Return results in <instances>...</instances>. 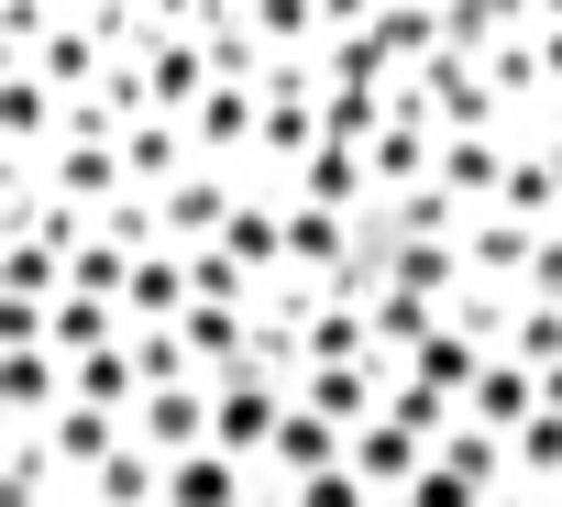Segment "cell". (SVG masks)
I'll return each mask as SVG.
<instances>
[{
    "mask_svg": "<svg viewBox=\"0 0 562 507\" xmlns=\"http://www.w3.org/2000/svg\"><path fill=\"white\" fill-rule=\"evenodd\" d=\"M166 507H254V463L188 452V463H166Z\"/></svg>",
    "mask_w": 562,
    "mask_h": 507,
    "instance_id": "15",
    "label": "cell"
},
{
    "mask_svg": "<svg viewBox=\"0 0 562 507\" xmlns=\"http://www.w3.org/2000/svg\"><path fill=\"white\" fill-rule=\"evenodd\" d=\"M288 386L276 375H221L210 386V452H232V463H254L265 474V452H276V430H288Z\"/></svg>",
    "mask_w": 562,
    "mask_h": 507,
    "instance_id": "1",
    "label": "cell"
},
{
    "mask_svg": "<svg viewBox=\"0 0 562 507\" xmlns=\"http://www.w3.org/2000/svg\"><path fill=\"white\" fill-rule=\"evenodd\" d=\"M0 144H12V177H45V155L67 144V100L45 89V78H0Z\"/></svg>",
    "mask_w": 562,
    "mask_h": 507,
    "instance_id": "4",
    "label": "cell"
},
{
    "mask_svg": "<svg viewBox=\"0 0 562 507\" xmlns=\"http://www.w3.org/2000/svg\"><path fill=\"white\" fill-rule=\"evenodd\" d=\"M507 353H518L529 375H551V364H562V309H551V298H518V320H507Z\"/></svg>",
    "mask_w": 562,
    "mask_h": 507,
    "instance_id": "23",
    "label": "cell"
},
{
    "mask_svg": "<svg viewBox=\"0 0 562 507\" xmlns=\"http://www.w3.org/2000/svg\"><path fill=\"white\" fill-rule=\"evenodd\" d=\"M155 210H166V243H177V254H199V243H221V232H232L243 177H232V166H188V177H177Z\"/></svg>",
    "mask_w": 562,
    "mask_h": 507,
    "instance_id": "5",
    "label": "cell"
},
{
    "mask_svg": "<svg viewBox=\"0 0 562 507\" xmlns=\"http://www.w3.org/2000/svg\"><path fill=\"white\" fill-rule=\"evenodd\" d=\"M485 364H496V353H485V342H474V331H463V320H452V309H441V331H430V342H419V353H408V375H419V386H441V397H452V408H463V397H474V375H485Z\"/></svg>",
    "mask_w": 562,
    "mask_h": 507,
    "instance_id": "13",
    "label": "cell"
},
{
    "mask_svg": "<svg viewBox=\"0 0 562 507\" xmlns=\"http://www.w3.org/2000/svg\"><path fill=\"white\" fill-rule=\"evenodd\" d=\"M408 507H496V496H485V485H463V474H452V463L430 452V474L408 485Z\"/></svg>",
    "mask_w": 562,
    "mask_h": 507,
    "instance_id": "24",
    "label": "cell"
},
{
    "mask_svg": "<svg viewBox=\"0 0 562 507\" xmlns=\"http://www.w3.org/2000/svg\"><path fill=\"white\" fill-rule=\"evenodd\" d=\"M0 408H12V430H56L78 408V364L56 342H12L0 353Z\"/></svg>",
    "mask_w": 562,
    "mask_h": 507,
    "instance_id": "3",
    "label": "cell"
},
{
    "mask_svg": "<svg viewBox=\"0 0 562 507\" xmlns=\"http://www.w3.org/2000/svg\"><path fill=\"white\" fill-rule=\"evenodd\" d=\"M342 463H353V430H331L321 408H288V430H276V452H265L276 485H310V474H342Z\"/></svg>",
    "mask_w": 562,
    "mask_h": 507,
    "instance_id": "9",
    "label": "cell"
},
{
    "mask_svg": "<svg viewBox=\"0 0 562 507\" xmlns=\"http://www.w3.org/2000/svg\"><path fill=\"white\" fill-rule=\"evenodd\" d=\"M463 419H474V430H496V441H518V430L540 419V375H529L518 353H496V364L474 375V397H463Z\"/></svg>",
    "mask_w": 562,
    "mask_h": 507,
    "instance_id": "11",
    "label": "cell"
},
{
    "mask_svg": "<svg viewBox=\"0 0 562 507\" xmlns=\"http://www.w3.org/2000/svg\"><path fill=\"white\" fill-rule=\"evenodd\" d=\"M507 221H529V232H562V177H551V144H518V166H507V199H496Z\"/></svg>",
    "mask_w": 562,
    "mask_h": 507,
    "instance_id": "17",
    "label": "cell"
},
{
    "mask_svg": "<svg viewBox=\"0 0 562 507\" xmlns=\"http://www.w3.org/2000/svg\"><path fill=\"white\" fill-rule=\"evenodd\" d=\"M299 507H386V496H375V485L342 463V474H310V485H299Z\"/></svg>",
    "mask_w": 562,
    "mask_h": 507,
    "instance_id": "25",
    "label": "cell"
},
{
    "mask_svg": "<svg viewBox=\"0 0 562 507\" xmlns=\"http://www.w3.org/2000/svg\"><path fill=\"white\" fill-rule=\"evenodd\" d=\"M386 507H408V496H386Z\"/></svg>",
    "mask_w": 562,
    "mask_h": 507,
    "instance_id": "27",
    "label": "cell"
},
{
    "mask_svg": "<svg viewBox=\"0 0 562 507\" xmlns=\"http://www.w3.org/2000/svg\"><path fill=\"white\" fill-rule=\"evenodd\" d=\"M353 474H364L375 496H408V485L430 474V441L397 430V419H364V430H353Z\"/></svg>",
    "mask_w": 562,
    "mask_h": 507,
    "instance_id": "12",
    "label": "cell"
},
{
    "mask_svg": "<svg viewBox=\"0 0 562 507\" xmlns=\"http://www.w3.org/2000/svg\"><path fill=\"white\" fill-rule=\"evenodd\" d=\"M540 254H551V232H529V221H507V210H474V221H463V288H496V298H529V277H540Z\"/></svg>",
    "mask_w": 562,
    "mask_h": 507,
    "instance_id": "2",
    "label": "cell"
},
{
    "mask_svg": "<svg viewBox=\"0 0 562 507\" xmlns=\"http://www.w3.org/2000/svg\"><path fill=\"white\" fill-rule=\"evenodd\" d=\"M122 331H133V320H122V309H111V298H78V288H67V298H56V309H45V342H56V353H67V364H89V353H111V342H122Z\"/></svg>",
    "mask_w": 562,
    "mask_h": 507,
    "instance_id": "16",
    "label": "cell"
},
{
    "mask_svg": "<svg viewBox=\"0 0 562 507\" xmlns=\"http://www.w3.org/2000/svg\"><path fill=\"white\" fill-rule=\"evenodd\" d=\"M34 188H56V199H67V210H89V221H100L111 199H133V177H122V144H56Z\"/></svg>",
    "mask_w": 562,
    "mask_h": 507,
    "instance_id": "7",
    "label": "cell"
},
{
    "mask_svg": "<svg viewBox=\"0 0 562 507\" xmlns=\"http://www.w3.org/2000/svg\"><path fill=\"white\" fill-rule=\"evenodd\" d=\"M441 309H452V298H419V288H375V298H364V320H375V353H386V364H408V353L441 331Z\"/></svg>",
    "mask_w": 562,
    "mask_h": 507,
    "instance_id": "14",
    "label": "cell"
},
{
    "mask_svg": "<svg viewBox=\"0 0 562 507\" xmlns=\"http://www.w3.org/2000/svg\"><path fill=\"white\" fill-rule=\"evenodd\" d=\"M133 266H144L133 243H111V232H89V243H78V298H111V309H122V298H133Z\"/></svg>",
    "mask_w": 562,
    "mask_h": 507,
    "instance_id": "22",
    "label": "cell"
},
{
    "mask_svg": "<svg viewBox=\"0 0 562 507\" xmlns=\"http://www.w3.org/2000/svg\"><path fill=\"white\" fill-rule=\"evenodd\" d=\"M45 441H56V463H67V474L89 485V474H100V463H111V452L133 441V419H111V408H67V419H56Z\"/></svg>",
    "mask_w": 562,
    "mask_h": 507,
    "instance_id": "19",
    "label": "cell"
},
{
    "mask_svg": "<svg viewBox=\"0 0 562 507\" xmlns=\"http://www.w3.org/2000/svg\"><path fill=\"white\" fill-rule=\"evenodd\" d=\"M78 496H89V507H166V463H155L144 441H122V452H111Z\"/></svg>",
    "mask_w": 562,
    "mask_h": 507,
    "instance_id": "20",
    "label": "cell"
},
{
    "mask_svg": "<svg viewBox=\"0 0 562 507\" xmlns=\"http://www.w3.org/2000/svg\"><path fill=\"white\" fill-rule=\"evenodd\" d=\"M144 397H155V386H144V364H133V331H122L111 353H89V364H78V408H111V419H133Z\"/></svg>",
    "mask_w": 562,
    "mask_h": 507,
    "instance_id": "18",
    "label": "cell"
},
{
    "mask_svg": "<svg viewBox=\"0 0 562 507\" xmlns=\"http://www.w3.org/2000/svg\"><path fill=\"white\" fill-rule=\"evenodd\" d=\"M133 441H144L155 463H188V452H210V386H155V397L133 408Z\"/></svg>",
    "mask_w": 562,
    "mask_h": 507,
    "instance_id": "8",
    "label": "cell"
},
{
    "mask_svg": "<svg viewBox=\"0 0 562 507\" xmlns=\"http://www.w3.org/2000/svg\"><path fill=\"white\" fill-rule=\"evenodd\" d=\"M540 408H562V364H551V375H540Z\"/></svg>",
    "mask_w": 562,
    "mask_h": 507,
    "instance_id": "26",
    "label": "cell"
},
{
    "mask_svg": "<svg viewBox=\"0 0 562 507\" xmlns=\"http://www.w3.org/2000/svg\"><path fill=\"white\" fill-rule=\"evenodd\" d=\"M288 199H310V210H342V221H364L375 210V166H364V144H321L310 166H299V188Z\"/></svg>",
    "mask_w": 562,
    "mask_h": 507,
    "instance_id": "10",
    "label": "cell"
},
{
    "mask_svg": "<svg viewBox=\"0 0 562 507\" xmlns=\"http://www.w3.org/2000/svg\"><path fill=\"white\" fill-rule=\"evenodd\" d=\"M507 166H518V133H441L430 188H452L463 210H496V199H507Z\"/></svg>",
    "mask_w": 562,
    "mask_h": 507,
    "instance_id": "6",
    "label": "cell"
},
{
    "mask_svg": "<svg viewBox=\"0 0 562 507\" xmlns=\"http://www.w3.org/2000/svg\"><path fill=\"white\" fill-rule=\"evenodd\" d=\"M507 485H518V496H540V507L562 496V408H540V419L507 441Z\"/></svg>",
    "mask_w": 562,
    "mask_h": 507,
    "instance_id": "21",
    "label": "cell"
}]
</instances>
